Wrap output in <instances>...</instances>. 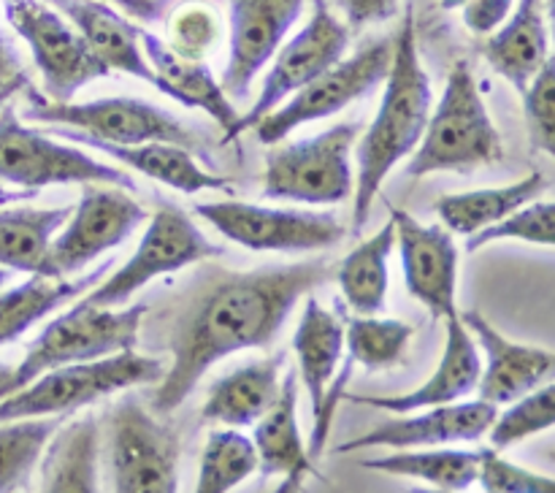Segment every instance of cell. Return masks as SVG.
I'll list each match as a JSON object with an SVG mask.
<instances>
[{"label": "cell", "mask_w": 555, "mask_h": 493, "mask_svg": "<svg viewBox=\"0 0 555 493\" xmlns=\"http://www.w3.org/2000/svg\"><path fill=\"white\" fill-rule=\"evenodd\" d=\"M477 482L486 493H555V477L515 464L493 447H482Z\"/></svg>", "instance_id": "60d3db41"}, {"label": "cell", "mask_w": 555, "mask_h": 493, "mask_svg": "<svg viewBox=\"0 0 555 493\" xmlns=\"http://www.w3.org/2000/svg\"><path fill=\"white\" fill-rule=\"evenodd\" d=\"M545 5H547V20H551V36L555 43V0H545Z\"/></svg>", "instance_id": "681fc988"}, {"label": "cell", "mask_w": 555, "mask_h": 493, "mask_svg": "<svg viewBox=\"0 0 555 493\" xmlns=\"http://www.w3.org/2000/svg\"><path fill=\"white\" fill-rule=\"evenodd\" d=\"M141 47H144L146 60L157 76V90L179 101L182 106L201 108V112L209 114L222 128V144H231L233 128H236L242 114L236 112L231 95L222 90L220 81L211 76L209 65L182 57L155 33L141 30Z\"/></svg>", "instance_id": "603a6c76"}, {"label": "cell", "mask_w": 555, "mask_h": 493, "mask_svg": "<svg viewBox=\"0 0 555 493\" xmlns=\"http://www.w3.org/2000/svg\"><path fill=\"white\" fill-rule=\"evenodd\" d=\"M396 249L393 220L385 222L374 236L363 238L341 258L336 282L352 314H379L388 301L390 255Z\"/></svg>", "instance_id": "1f68e13d"}, {"label": "cell", "mask_w": 555, "mask_h": 493, "mask_svg": "<svg viewBox=\"0 0 555 493\" xmlns=\"http://www.w3.org/2000/svg\"><path fill=\"white\" fill-rule=\"evenodd\" d=\"M504 160L502 133L488 114L469 63L459 60L431 108L426 133L406 160V177L421 179L439 171H475Z\"/></svg>", "instance_id": "3957f363"}, {"label": "cell", "mask_w": 555, "mask_h": 493, "mask_svg": "<svg viewBox=\"0 0 555 493\" xmlns=\"http://www.w3.org/2000/svg\"><path fill=\"white\" fill-rule=\"evenodd\" d=\"M350 36L352 30L347 27V22H341L331 11L328 0H314L307 25L291 41L282 43L280 52L271 60V68L266 70L258 98L247 108V114L238 117L236 128H233V141L244 130H253L266 114H271L282 103L291 101L304 87L312 85L320 74H325L339 60H345Z\"/></svg>", "instance_id": "4fadbf2b"}, {"label": "cell", "mask_w": 555, "mask_h": 493, "mask_svg": "<svg viewBox=\"0 0 555 493\" xmlns=\"http://www.w3.org/2000/svg\"><path fill=\"white\" fill-rule=\"evenodd\" d=\"M434 108V90L417 49L412 5L393 36V60L385 79L383 101L358 144V177L352 193V233H361L374 198L399 163L410 160L426 133Z\"/></svg>", "instance_id": "7a4b0ae2"}, {"label": "cell", "mask_w": 555, "mask_h": 493, "mask_svg": "<svg viewBox=\"0 0 555 493\" xmlns=\"http://www.w3.org/2000/svg\"><path fill=\"white\" fill-rule=\"evenodd\" d=\"M22 74H25V70H22L20 54L14 52L11 41H5V38L0 36V85H5V81L16 79V76Z\"/></svg>", "instance_id": "f6af8a7d"}, {"label": "cell", "mask_w": 555, "mask_h": 493, "mask_svg": "<svg viewBox=\"0 0 555 493\" xmlns=\"http://www.w3.org/2000/svg\"><path fill=\"white\" fill-rule=\"evenodd\" d=\"M361 125L339 122L323 133L274 146L266 155L263 195L296 204H341L356 193L352 146Z\"/></svg>", "instance_id": "52a82bcc"}, {"label": "cell", "mask_w": 555, "mask_h": 493, "mask_svg": "<svg viewBox=\"0 0 555 493\" xmlns=\"http://www.w3.org/2000/svg\"><path fill=\"white\" fill-rule=\"evenodd\" d=\"M547 187H551V182L545 179V173L531 171L529 177L502 184V187H480L442 195L434 204V211L450 233L469 238L486 228L496 225V222L507 220L520 206L540 198Z\"/></svg>", "instance_id": "83f0119b"}, {"label": "cell", "mask_w": 555, "mask_h": 493, "mask_svg": "<svg viewBox=\"0 0 555 493\" xmlns=\"http://www.w3.org/2000/svg\"><path fill=\"white\" fill-rule=\"evenodd\" d=\"M63 135L74 144H85L90 150L103 152V155L114 157L122 163L130 171L150 177L155 182L166 184V187L177 190V193L195 195L206 193V190H231V179L217 177V173L206 171L198 160L195 152L184 150L179 144H166V141H150V144H135V146H119L98 141L92 135L79 133V130H65Z\"/></svg>", "instance_id": "d4e9b609"}, {"label": "cell", "mask_w": 555, "mask_h": 493, "mask_svg": "<svg viewBox=\"0 0 555 493\" xmlns=\"http://www.w3.org/2000/svg\"><path fill=\"white\" fill-rule=\"evenodd\" d=\"M101 426L87 415L60 428L52 439L38 493H101Z\"/></svg>", "instance_id": "f546056e"}, {"label": "cell", "mask_w": 555, "mask_h": 493, "mask_svg": "<svg viewBox=\"0 0 555 493\" xmlns=\"http://www.w3.org/2000/svg\"><path fill=\"white\" fill-rule=\"evenodd\" d=\"M195 215L249 252H314L345 238V225L323 211L280 209L249 200H204L195 206Z\"/></svg>", "instance_id": "8fae6325"}, {"label": "cell", "mask_w": 555, "mask_h": 493, "mask_svg": "<svg viewBox=\"0 0 555 493\" xmlns=\"http://www.w3.org/2000/svg\"><path fill=\"white\" fill-rule=\"evenodd\" d=\"M103 3L114 5V9L125 11L141 22H157L163 16V0H103Z\"/></svg>", "instance_id": "ee69618b"}, {"label": "cell", "mask_w": 555, "mask_h": 493, "mask_svg": "<svg viewBox=\"0 0 555 493\" xmlns=\"http://www.w3.org/2000/svg\"><path fill=\"white\" fill-rule=\"evenodd\" d=\"M222 255H225V247L211 244V238L190 220L188 211L163 204L150 217V225L133 255L112 276L90 287L81 301L92 307H125L141 287H146L157 276L177 274L188 265L222 258Z\"/></svg>", "instance_id": "ba28073f"}, {"label": "cell", "mask_w": 555, "mask_h": 493, "mask_svg": "<svg viewBox=\"0 0 555 493\" xmlns=\"http://www.w3.org/2000/svg\"><path fill=\"white\" fill-rule=\"evenodd\" d=\"M547 458H551V460H553V464H555V447L551 450V453H547Z\"/></svg>", "instance_id": "db71d44e"}, {"label": "cell", "mask_w": 555, "mask_h": 493, "mask_svg": "<svg viewBox=\"0 0 555 493\" xmlns=\"http://www.w3.org/2000/svg\"><path fill=\"white\" fill-rule=\"evenodd\" d=\"M496 242H526L540 247H555V200H531L518 211L486 231L466 238V252L475 255Z\"/></svg>", "instance_id": "74e56055"}, {"label": "cell", "mask_w": 555, "mask_h": 493, "mask_svg": "<svg viewBox=\"0 0 555 493\" xmlns=\"http://www.w3.org/2000/svg\"><path fill=\"white\" fill-rule=\"evenodd\" d=\"M482 377V355L475 336L466 328L461 314L455 312L448 317V336H444V350L437 368L423 385H417L410 393L396 395H347L350 401L372 410L390 412V415H410V412L428 410V406L455 404V401L469 399L477 393Z\"/></svg>", "instance_id": "ffe728a7"}, {"label": "cell", "mask_w": 555, "mask_h": 493, "mask_svg": "<svg viewBox=\"0 0 555 493\" xmlns=\"http://www.w3.org/2000/svg\"><path fill=\"white\" fill-rule=\"evenodd\" d=\"M70 211V206H16L0 211V265L25 274H47L52 238Z\"/></svg>", "instance_id": "d6a6232c"}, {"label": "cell", "mask_w": 555, "mask_h": 493, "mask_svg": "<svg viewBox=\"0 0 555 493\" xmlns=\"http://www.w3.org/2000/svg\"><path fill=\"white\" fill-rule=\"evenodd\" d=\"M482 57L502 79L524 92L537 70L551 57L545 0H518L507 22L482 43Z\"/></svg>", "instance_id": "484cf974"}, {"label": "cell", "mask_w": 555, "mask_h": 493, "mask_svg": "<svg viewBox=\"0 0 555 493\" xmlns=\"http://www.w3.org/2000/svg\"><path fill=\"white\" fill-rule=\"evenodd\" d=\"M5 20L27 43L52 101H74L81 87L112 70L92 54L81 33L47 0H5Z\"/></svg>", "instance_id": "7c38bea8"}, {"label": "cell", "mask_w": 555, "mask_h": 493, "mask_svg": "<svg viewBox=\"0 0 555 493\" xmlns=\"http://www.w3.org/2000/svg\"><path fill=\"white\" fill-rule=\"evenodd\" d=\"M307 0H233L228 63L222 70V90L247 98L255 76L274 60L287 33L301 16Z\"/></svg>", "instance_id": "ac0fdd59"}, {"label": "cell", "mask_w": 555, "mask_h": 493, "mask_svg": "<svg viewBox=\"0 0 555 493\" xmlns=\"http://www.w3.org/2000/svg\"><path fill=\"white\" fill-rule=\"evenodd\" d=\"M150 211L130 195V190L114 184H81V198L65 225L52 238L47 274L49 280H68L87 263L101 258L133 236Z\"/></svg>", "instance_id": "9a60e30c"}, {"label": "cell", "mask_w": 555, "mask_h": 493, "mask_svg": "<svg viewBox=\"0 0 555 493\" xmlns=\"http://www.w3.org/2000/svg\"><path fill=\"white\" fill-rule=\"evenodd\" d=\"M166 27L168 47L177 54H182V57L198 60V63H206V57L215 52L222 38L220 16L206 3L179 5V9L168 14Z\"/></svg>", "instance_id": "f35d334b"}, {"label": "cell", "mask_w": 555, "mask_h": 493, "mask_svg": "<svg viewBox=\"0 0 555 493\" xmlns=\"http://www.w3.org/2000/svg\"><path fill=\"white\" fill-rule=\"evenodd\" d=\"M9 377H11V366H5V363L0 361V390H3V385L9 382Z\"/></svg>", "instance_id": "f907efd6"}, {"label": "cell", "mask_w": 555, "mask_h": 493, "mask_svg": "<svg viewBox=\"0 0 555 493\" xmlns=\"http://www.w3.org/2000/svg\"><path fill=\"white\" fill-rule=\"evenodd\" d=\"M390 60H393V38H377V41L366 43L352 57L339 60L334 68L320 74L312 85L296 92L280 108L266 114L253 128L255 135L260 144L276 146L301 125L339 114L341 108L356 103L358 98H366L374 87L388 79Z\"/></svg>", "instance_id": "5bb4252c"}, {"label": "cell", "mask_w": 555, "mask_h": 493, "mask_svg": "<svg viewBox=\"0 0 555 493\" xmlns=\"http://www.w3.org/2000/svg\"><path fill=\"white\" fill-rule=\"evenodd\" d=\"M406 493H453V491H437V488H410Z\"/></svg>", "instance_id": "f5cc1de1"}, {"label": "cell", "mask_w": 555, "mask_h": 493, "mask_svg": "<svg viewBox=\"0 0 555 493\" xmlns=\"http://www.w3.org/2000/svg\"><path fill=\"white\" fill-rule=\"evenodd\" d=\"M515 0H469L464 5V25L469 27V33L475 36H493L499 27L507 22V16L513 14Z\"/></svg>", "instance_id": "b9f144b4"}, {"label": "cell", "mask_w": 555, "mask_h": 493, "mask_svg": "<svg viewBox=\"0 0 555 493\" xmlns=\"http://www.w3.org/2000/svg\"><path fill=\"white\" fill-rule=\"evenodd\" d=\"M106 265L108 263L98 265L95 271L76 276V280H49V276L30 274V280L20 282L16 287L0 290V347L20 339L25 330L49 317L54 309L85 296L90 287L98 285Z\"/></svg>", "instance_id": "4dcf8cb0"}, {"label": "cell", "mask_w": 555, "mask_h": 493, "mask_svg": "<svg viewBox=\"0 0 555 493\" xmlns=\"http://www.w3.org/2000/svg\"><path fill=\"white\" fill-rule=\"evenodd\" d=\"M336 5L345 14V22L350 30L377 25V22H388L399 11V0H336Z\"/></svg>", "instance_id": "7bdbcfd3"}, {"label": "cell", "mask_w": 555, "mask_h": 493, "mask_svg": "<svg viewBox=\"0 0 555 493\" xmlns=\"http://www.w3.org/2000/svg\"><path fill=\"white\" fill-rule=\"evenodd\" d=\"M328 280L325 260L217 276L173 325L171 363L152 393V412L171 415L211 366L236 352L269 347L298 301Z\"/></svg>", "instance_id": "6da1fadb"}, {"label": "cell", "mask_w": 555, "mask_h": 493, "mask_svg": "<svg viewBox=\"0 0 555 493\" xmlns=\"http://www.w3.org/2000/svg\"><path fill=\"white\" fill-rule=\"evenodd\" d=\"M177 428L146 410L135 395L108 417V469L114 493H179Z\"/></svg>", "instance_id": "30bf717a"}, {"label": "cell", "mask_w": 555, "mask_h": 493, "mask_svg": "<svg viewBox=\"0 0 555 493\" xmlns=\"http://www.w3.org/2000/svg\"><path fill=\"white\" fill-rule=\"evenodd\" d=\"M415 328L404 320L377 317V314H352L345 320V352L352 368L383 372L404 361Z\"/></svg>", "instance_id": "836d02e7"}, {"label": "cell", "mask_w": 555, "mask_h": 493, "mask_svg": "<svg viewBox=\"0 0 555 493\" xmlns=\"http://www.w3.org/2000/svg\"><path fill=\"white\" fill-rule=\"evenodd\" d=\"M60 11L108 70L135 76L157 87V76L141 47V27L103 0H47Z\"/></svg>", "instance_id": "7402d4cb"}, {"label": "cell", "mask_w": 555, "mask_h": 493, "mask_svg": "<svg viewBox=\"0 0 555 493\" xmlns=\"http://www.w3.org/2000/svg\"><path fill=\"white\" fill-rule=\"evenodd\" d=\"M27 95V119L36 122L57 125L65 130H79V133L92 135L98 141L119 146L150 144V141H166V144H179L184 150L206 157L204 135L188 122L171 114L168 108L155 106L144 98H95V101H52L41 92L25 87Z\"/></svg>", "instance_id": "8992f818"}, {"label": "cell", "mask_w": 555, "mask_h": 493, "mask_svg": "<svg viewBox=\"0 0 555 493\" xmlns=\"http://www.w3.org/2000/svg\"><path fill=\"white\" fill-rule=\"evenodd\" d=\"M27 87V74L16 76V79L5 81V85H0V108L5 106V103H11V98L16 95V92H22Z\"/></svg>", "instance_id": "bcb514c9"}, {"label": "cell", "mask_w": 555, "mask_h": 493, "mask_svg": "<svg viewBox=\"0 0 555 493\" xmlns=\"http://www.w3.org/2000/svg\"><path fill=\"white\" fill-rule=\"evenodd\" d=\"M482 447L469 450L450 444V447H421V450H393L388 455L363 458V469L379 471L390 477H410L426 482V488L437 491L464 493L480 477Z\"/></svg>", "instance_id": "f1b7e54d"}, {"label": "cell", "mask_w": 555, "mask_h": 493, "mask_svg": "<svg viewBox=\"0 0 555 493\" xmlns=\"http://www.w3.org/2000/svg\"><path fill=\"white\" fill-rule=\"evenodd\" d=\"M144 314L146 303L114 309L79 301L74 309L54 317L38 334V339L27 347L20 366L11 368V377L0 390V399L16 393L27 382L41 377L43 372H52V368L101 361V358L135 350Z\"/></svg>", "instance_id": "277c9868"}, {"label": "cell", "mask_w": 555, "mask_h": 493, "mask_svg": "<svg viewBox=\"0 0 555 493\" xmlns=\"http://www.w3.org/2000/svg\"><path fill=\"white\" fill-rule=\"evenodd\" d=\"M469 0H439V9L442 11H453V9H464Z\"/></svg>", "instance_id": "c3c4849f"}, {"label": "cell", "mask_w": 555, "mask_h": 493, "mask_svg": "<svg viewBox=\"0 0 555 493\" xmlns=\"http://www.w3.org/2000/svg\"><path fill=\"white\" fill-rule=\"evenodd\" d=\"M293 352L298 358L296 374L301 377L314 415L339 374L341 352H345V317L325 309L314 296H307L301 320L293 334Z\"/></svg>", "instance_id": "4316f807"}, {"label": "cell", "mask_w": 555, "mask_h": 493, "mask_svg": "<svg viewBox=\"0 0 555 493\" xmlns=\"http://www.w3.org/2000/svg\"><path fill=\"white\" fill-rule=\"evenodd\" d=\"M499 417V406L486 399H464L455 404L428 406V410L396 415L379 423L372 431L358 433L336 447V453H358V450H421L450 447V444H475L488 437Z\"/></svg>", "instance_id": "e0dca14e"}, {"label": "cell", "mask_w": 555, "mask_h": 493, "mask_svg": "<svg viewBox=\"0 0 555 493\" xmlns=\"http://www.w3.org/2000/svg\"><path fill=\"white\" fill-rule=\"evenodd\" d=\"M466 328L475 336L482 363V377L477 395L496 406H507L529 390L555 379V350L537 345H524L504 336L480 309L459 312Z\"/></svg>", "instance_id": "d6986e66"}, {"label": "cell", "mask_w": 555, "mask_h": 493, "mask_svg": "<svg viewBox=\"0 0 555 493\" xmlns=\"http://www.w3.org/2000/svg\"><path fill=\"white\" fill-rule=\"evenodd\" d=\"M0 179L33 193L52 184L90 182L135 190V182L122 168L108 166L79 146L60 144L41 130L27 128L11 103L0 108Z\"/></svg>", "instance_id": "9c48e42d"}, {"label": "cell", "mask_w": 555, "mask_h": 493, "mask_svg": "<svg viewBox=\"0 0 555 493\" xmlns=\"http://www.w3.org/2000/svg\"><path fill=\"white\" fill-rule=\"evenodd\" d=\"M520 95L531 146L555 160V54L545 60Z\"/></svg>", "instance_id": "ab89813d"}, {"label": "cell", "mask_w": 555, "mask_h": 493, "mask_svg": "<svg viewBox=\"0 0 555 493\" xmlns=\"http://www.w3.org/2000/svg\"><path fill=\"white\" fill-rule=\"evenodd\" d=\"M396 225V247L401 252L406 290L431 312L434 320H448L459 312V247L442 222H421L401 206L385 200Z\"/></svg>", "instance_id": "2e32d148"}, {"label": "cell", "mask_w": 555, "mask_h": 493, "mask_svg": "<svg viewBox=\"0 0 555 493\" xmlns=\"http://www.w3.org/2000/svg\"><path fill=\"white\" fill-rule=\"evenodd\" d=\"M253 428L249 439L258 453V471L266 480L269 477L282 480L274 493H301L307 477L323 480L298 428V374L293 368H287L282 377L280 395L271 410Z\"/></svg>", "instance_id": "44dd1931"}, {"label": "cell", "mask_w": 555, "mask_h": 493, "mask_svg": "<svg viewBox=\"0 0 555 493\" xmlns=\"http://www.w3.org/2000/svg\"><path fill=\"white\" fill-rule=\"evenodd\" d=\"M9 282H11V271L0 265V290H5V285H9Z\"/></svg>", "instance_id": "816d5d0a"}, {"label": "cell", "mask_w": 555, "mask_h": 493, "mask_svg": "<svg viewBox=\"0 0 555 493\" xmlns=\"http://www.w3.org/2000/svg\"><path fill=\"white\" fill-rule=\"evenodd\" d=\"M65 417H22L0 423V493L25 485Z\"/></svg>", "instance_id": "d590c367"}, {"label": "cell", "mask_w": 555, "mask_h": 493, "mask_svg": "<svg viewBox=\"0 0 555 493\" xmlns=\"http://www.w3.org/2000/svg\"><path fill=\"white\" fill-rule=\"evenodd\" d=\"M285 352L258 358L222 374L206 393L201 417L222 428H249L271 410L285 377Z\"/></svg>", "instance_id": "cb8c5ba5"}, {"label": "cell", "mask_w": 555, "mask_h": 493, "mask_svg": "<svg viewBox=\"0 0 555 493\" xmlns=\"http://www.w3.org/2000/svg\"><path fill=\"white\" fill-rule=\"evenodd\" d=\"M163 374L166 363L160 358L141 355L135 350L52 368L16 393L0 399V423L22 420V417H68L106 395L141 385H157Z\"/></svg>", "instance_id": "5b68a950"}, {"label": "cell", "mask_w": 555, "mask_h": 493, "mask_svg": "<svg viewBox=\"0 0 555 493\" xmlns=\"http://www.w3.org/2000/svg\"><path fill=\"white\" fill-rule=\"evenodd\" d=\"M258 471V453L238 428H215L206 437L193 493H231Z\"/></svg>", "instance_id": "e575fe53"}, {"label": "cell", "mask_w": 555, "mask_h": 493, "mask_svg": "<svg viewBox=\"0 0 555 493\" xmlns=\"http://www.w3.org/2000/svg\"><path fill=\"white\" fill-rule=\"evenodd\" d=\"M33 190H11V187H5V184H0V206H5V204H11V200H27V198H33Z\"/></svg>", "instance_id": "7dc6e473"}, {"label": "cell", "mask_w": 555, "mask_h": 493, "mask_svg": "<svg viewBox=\"0 0 555 493\" xmlns=\"http://www.w3.org/2000/svg\"><path fill=\"white\" fill-rule=\"evenodd\" d=\"M551 428H555V379L529 390L518 401L507 404V410L499 412L488 439L493 450H507Z\"/></svg>", "instance_id": "8d00e7d4"}]
</instances>
